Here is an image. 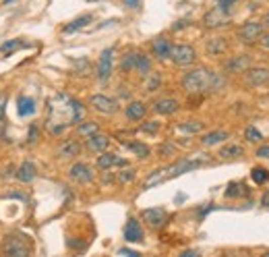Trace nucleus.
I'll return each mask as SVG.
<instances>
[{
  "label": "nucleus",
  "mask_w": 269,
  "mask_h": 257,
  "mask_svg": "<svg viewBox=\"0 0 269 257\" xmlns=\"http://www.w3.org/2000/svg\"><path fill=\"white\" fill-rule=\"evenodd\" d=\"M226 81H223L217 73L201 67V69H193L191 73H187L183 77V88L189 94H205V92H217L221 90Z\"/></svg>",
  "instance_id": "1"
},
{
  "label": "nucleus",
  "mask_w": 269,
  "mask_h": 257,
  "mask_svg": "<svg viewBox=\"0 0 269 257\" xmlns=\"http://www.w3.org/2000/svg\"><path fill=\"white\" fill-rule=\"evenodd\" d=\"M3 257H31L33 255V241L25 232H11L0 247Z\"/></svg>",
  "instance_id": "2"
},
{
  "label": "nucleus",
  "mask_w": 269,
  "mask_h": 257,
  "mask_svg": "<svg viewBox=\"0 0 269 257\" xmlns=\"http://www.w3.org/2000/svg\"><path fill=\"white\" fill-rule=\"evenodd\" d=\"M201 162H203V160H183V162H176V164H172V166H166V168L158 170V173H153V175L145 181V189L155 187L158 183L168 181V179H174V177H178V175H185V173H189V170L197 168Z\"/></svg>",
  "instance_id": "3"
},
{
  "label": "nucleus",
  "mask_w": 269,
  "mask_h": 257,
  "mask_svg": "<svg viewBox=\"0 0 269 257\" xmlns=\"http://www.w3.org/2000/svg\"><path fill=\"white\" fill-rule=\"evenodd\" d=\"M170 58L176 67H189V64H193L197 60V52L189 44H176V46H172Z\"/></svg>",
  "instance_id": "4"
},
{
  "label": "nucleus",
  "mask_w": 269,
  "mask_h": 257,
  "mask_svg": "<svg viewBox=\"0 0 269 257\" xmlns=\"http://www.w3.org/2000/svg\"><path fill=\"white\" fill-rule=\"evenodd\" d=\"M238 39L242 44H255L257 39H261L263 35V23H257V21H249L238 29Z\"/></svg>",
  "instance_id": "5"
},
{
  "label": "nucleus",
  "mask_w": 269,
  "mask_h": 257,
  "mask_svg": "<svg viewBox=\"0 0 269 257\" xmlns=\"http://www.w3.org/2000/svg\"><path fill=\"white\" fill-rule=\"evenodd\" d=\"M89 104H92V108H96L102 114H116L118 112V102L104 96V94L92 96V98H89Z\"/></svg>",
  "instance_id": "6"
},
{
  "label": "nucleus",
  "mask_w": 269,
  "mask_h": 257,
  "mask_svg": "<svg viewBox=\"0 0 269 257\" xmlns=\"http://www.w3.org/2000/svg\"><path fill=\"white\" fill-rule=\"evenodd\" d=\"M141 218L151 228H162L168 222V211L164 207H149V209H143L141 211Z\"/></svg>",
  "instance_id": "7"
},
{
  "label": "nucleus",
  "mask_w": 269,
  "mask_h": 257,
  "mask_svg": "<svg viewBox=\"0 0 269 257\" xmlns=\"http://www.w3.org/2000/svg\"><path fill=\"white\" fill-rule=\"evenodd\" d=\"M112 54H114V48H106L100 54V60H98V79L102 83L110 79L112 69H114V64H112Z\"/></svg>",
  "instance_id": "8"
},
{
  "label": "nucleus",
  "mask_w": 269,
  "mask_h": 257,
  "mask_svg": "<svg viewBox=\"0 0 269 257\" xmlns=\"http://www.w3.org/2000/svg\"><path fill=\"white\" fill-rule=\"evenodd\" d=\"M228 15H230V13H226V11H221L219 7H215L213 11L205 13V17H203V23H205V27H209V29L223 27V25H228V23H230Z\"/></svg>",
  "instance_id": "9"
},
{
  "label": "nucleus",
  "mask_w": 269,
  "mask_h": 257,
  "mask_svg": "<svg viewBox=\"0 0 269 257\" xmlns=\"http://www.w3.org/2000/svg\"><path fill=\"white\" fill-rule=\"evenodd\" d=\"M69 177H71L75 183L87 185V183H92V181H94V170H92V166H87V164L79 162V164H73V166H71Z\"/></svg>",
  "instance_id": "10"
},
{
  "label": "nucleus",
  "mask_w": 269,
  "mask_h": 257,
  "mask_svg": "<svg viewBox=\"0 0 269 257\" xmlns=\"http://www.w3.org/2000/svg\"><path fill=\"white\" fill-rule=\"evenodd\" d=\"M246 83L253 85V88L269 83V69L267 67H251L246 71Z\"/></svg>",
  "instance_id": "11"
},
{
  "label": "nucleus",
  "mask_w": 269,
  "mask_h": 257,
  "mask_svg": "<svg viewBox=\"0 0 269 257\" xmlns=\"http://www.w3.org/2000/svg\"><path fill=\"white\" fill-rule=\"evenodd\" d=\"M151 52L158 60H168L170 58V52H172V41L168 37H158L153 39L151 44Z\"/></svg>",
  "instance_id": "12"
},
{
  "label": "nucleus",
  "mask_w": 269,
  "mask_h": 257,
  "mask_svg": "<svg viewBox=\"0 0 269 257\" xmlns=\"http://www.w3.org/2000/svg\"><path fill=\"white\" fill-rule=\"evenodd\" d=\"M96 166L100 168V170H110V168H114V166H128L126 164V160H122V158H118L116 154H112V152H104V154H100V158H98V162H96Z\"/></svg>",
  "instance_id": "13"
},
{
  "label": "nucleus",
  "mask_w": 269,
  "mask_h": 257,
  "mask_svg": "<svg viewBox=\"0 0 269 257\" xmlns=\"http://www.w3.org/2000/svg\"><path fill=\"white\" fill-rule=\"evenodd\" d=\"M124 239L128 243H141L143 241V228L137 218H128L126 228H124Z\"/></svg>",
  "instance_id": "14"
},
{
  "label": "nucleus",
  "mask_w": 269,
  "mask_h": 257,
  "mask_svg": "<svg viewBox=\"0 0 269 257\" xmlns=\"http://www.w3.org/2000/svg\"><path fill=\"white\" fill-rule=\"evenodd\" d=\"M178 108H181V104H178V100L174 98H160V100H155L153 102V110L158 112V114H174Z\"/></svg>",
  "instance_id": "15"
},
{
  "label": "nucleus",
  "mask_w": 269,
  "mask_h": 257,
  "mask_svg": "<svg viewBox=\"0 0 269 257\" xmlns=\"http://www.w3.org/2000/svg\"><path fill=\"white\" fill-rule=\"evenodd\" d=\"M223 69L228 73H246V69H251V58L249 56H234L223 64Z\"/></svg>",
  "instance_id": "16"
},
{
  "label": "nucleus",
  "mask_w": 269,
  "mask_h": 257,
  "mask_svg": "<svg viewBox=\"0 0 269 257\" xmlns=\"http://www.w3.org/2000/svg\"><path fill=\"white\" fill-rule=\"evenodd\" d=\"M145 114H147V106H145L143 102H139V100H134V102H130V104L126 106V118H128L130 122L143 120Z\"/></svg>",
  "instance_id": "17"
},
{
  "label": "nucleus",
  "mask_w": 269,
  "mask_h": 257,
  "mask_svg": "<svg viewBox=\"0 0 269 257\" xmlns=\"http://www.w3.org/2000/svg\"><path fill=\"white\" fill-rule=\"evenodd\" d=\"M56 154H58L60 158H75V156H79V154H81V143H79V141H75V139H66L64 143H60V145H58Z\"/></svg>",
  "instance_id": "18"
},
{
  "label": "nucleus",
  "mask_w": 269,
  "mask_h": 257,
  "mask_svg": "<svg viewBox=\"0 0 269 257\" xmlns=\"http://www.w3.org/2000/svg\"><path fill=\"white\" fill-rule=\"evenodd\" d=\"M108 147H110V139L106 135H102V133L87 139V149H89V152H94V154H104V152H108Z\"/></svg>",
  "instance_id": "19"
},
{
  "label": "nucleus",
  "mask_w": 269,
  "mask_h": 257,
  "mask_svg": "<svg viewBox=\"0 0 269 257\" xmlns=\"http://www.w3.org/2000/svg\"><path fill=\"white\" fill-rule=\"evenodd\" d=\"M205 48H207L209 54H215V56H217V54L228 52V41L223 39V37H211V39H207Z\"/></svg>",
  "instance_id": "20"
},
{
  "label": "nucleus",
  "mask_w": 269,
  "mask_h": 257,
  "mask_svg": "<svg viewBox=\"0 0 269 257\" xmlns=\"http://www.w3.org/2000/svg\"><path fill=\"white\" fill-rule=\"evenodd\" d=\"M94 21V17L92 15H83V17H79V19H75V21H71L69 25H64V35H69V33H75V31H79V29H83L85 25H89Z\"/></svg>",
  "instance_id": "21"
},
{
  "label": "nucleus",
  "mask_w": 269,
  "mask_h": 257,
  "mask_svg": "<svg viewBox=\"0 0 269 257\" xmlns=\"http://www.w3.org/2000/svg\"><path fill=\"white\" fill-rule=\"evenodd\" d=\"M25 46H27V41H25L23 37H15V39L5 41V44L0 46V52H3V54H15V52H19V50H23Z\"/></svg>",
  "instance_id": "22"
},
{
  "label": "nucleus",
  "mask_w": 269,
  "mask_h": 257,
  "mask_svg": "<svg viewBox=\"0 0 269 257\" xmlns=\"http://www.w3.org/2000/svg\"><path fill=\"white\" fill-rule=\"evenodd\" d=\"M17 179L21 183H31L35 179V166L31 162H25V164H21V168L17 170Z\"/></svg>",
  "instance_id": "23"
},
{
  "label": "nucleus",
  "mask_w": 269,
  "mask_h": 257,
  "mask_svg": "<svg viewBox=\"0 0 269 257\" xmlns=\"http://www.w3.org/2000/svg\"><path fill=\"white\" fill-rule=\"evenodd\" d=\"M100 133V126H98V122H79V128H77V135L79 137H83V139H89V137H94V135H98Z\"/></svg>",
  "instance_id": "24"
},
{
  "label": "nucleus",
  "mask_w": 269,
  "mask_h": 257,
  "mask_svg": "<svg viewBox=\"0 0 269 257\" xmlns=\"http://www.w3.org/2000/svg\"><path fill=\"white\" fill-rule=\"evenodd\" d=\"M137 56H139L137 50H128V52L122 56V60H120V71H122V73H130V71H134V64H137Z\"/></svg>",
  "instance_id": "25"
},
{
  "label": "nucleus",
  "mask_w": 269,
  "mask_h": 257,
  "mask_svg": "<svg viewBox=\"0 0 269 257\" xmlns=\"http://www.w3.org/2000/svg\"><path fill=\"white\" fill-rule=\"evenodd\" d=\"M69 110H71V122H83L85 118V108H83V104L77 102V100H69Z\"/></svg>",
  "instance_id": "26"
},
{
  "label": "nucleus",
  "mask_w": 269,
  "mask_h": 257,
  "mask_svg": "<svg viewBox=\"0 0 269 257\" xmlns=\"http://www.w3.org/2000/svg\"><path fill=\"white\" fill-rule=\"evenodd\" d=\"M17 112L19 116H29L35 112V102L31 98H19L17 102Z\"/></svg>",
  "instance_id": "27"
},
{
  "label": "nucleus",
  "mask_w": 269,
  "mask_h": 257,
  "mask_svg": "<svg viewBox=\"0 0 269 257\" xmlns=\"http://www.w3.org/2000/svg\"><path fill=\"white\" fill-rule=\"evenodd\" d=\"M242 152H244V149H242L240 145H226V147L219 149L217 156H219L221 160H236V158L242 156Z\"/></svg>",
  "instance_id": "28"
},
{
  "label": "nucleus",
  "mask_w": 269,
  "mask_h": 257,
  "mask_svg": "<svg viewBox=\"0 0 269 257\" xmlns=\"http://www.w3.org/2000/svg\"><path fill=\"white\" fill-rule=\"evenodd\" d=\"M134 71H137L139 75H143V77H147V75L151 73V58H149L147 54L139 52V56H137V64H134Z\"/></svg>",
  "instance_id": "29"
},
{
  "label": "nucleus",
  "mask_w": 269,
  "mask_h": 257,
  "mask_svg": "<svg viewBox=\"0 0 269 257\" xmlns=\"http://www.w3.org/2000/svg\"><path fill=\"white\" fill-rule=\"evenodd\" d=\"M124 145L130 149L134 156H139V158H149V154H151L149 145H145V143H141V141H126Z\"/></svg>",
  "instance_id": "30"
},
{
  "label": "nucleus",
  "mask_w": 269,
  "mask_h": 257,
  "mask_svg": "<svg viewBox=\"0 0 269 257\" xmlns=\"http://www.w3.org/2000/svg\"><path fill=\"white\" fill-rule=\"evenodd\" d=\"M178 131L185 133V135H195V133H199V131H203V122H199V120L181 122V124H178Z\"/></svg>",
  "instance_id": "31"
},
{
  "label": "nucleus",
  "mask_w": 269,
  "mask_h": 257,
  "mask_svg": "<svg viewBox=\"0 0 269 257\" xmlns=\"http://www.w3.org/2000/svg\"><path fill=\"white\" fill-rule=\"evenodd\" d=\"M230 137V133L228 131H211V133H207V135H203V141L205 145H215V143H221V141H226Z\"/></svg>",
  "instance_id": "32"
},
{
  "label": "nucleus",
  "mask_w": 269,
  "mask_h": 257,
  "mask_svg": "<svg viewBox=\"0 0 269 257\" xmlns=\"http://www.w3.org/2000/svg\"><path fill=\"white\" fill-rule=\"evenodd\" d=\"M251 179H253V183L263 185V183L269 181V170H267V168H261V166H255V168L251 170Z\"/></svg>",
  "instance_id": "33"
},
{
  "label": "nucleus",
  "mask_w": 269,
  "mask_h": 257,
  "mask_svg": "<svg viewBox=\"0 0 269 257\" xmlns=\"http://www.w3.org/2000/svg\"><path fill=\"white\" fill-rule=\"evenodd\" d=\"M162 88V77L158 73H149L147 75V81H145V90L147 92H155Z\"/></svg>",
  "instance_id": "34"
},
{
  "label": "nucleus",
  "mask_w": 269,
  "mask_h": 257,
  "mask_svg": "<svg viewBox=\"0 0 269 257\" xmlns=\"http://www.w3.org/2000/svg\"><path fill=\"white\" fill-rule=\"evenodd\" d=\"M246 193L249 191H246L240 183H230V187L226 189V197H238V195H246Z\"/></svg>",
  "instance_id": "35"
},
{
  "label": "nucleus",
  "mask_w": 269,
  "mask_h": 257,
  "mask_svg": "<svg viewBox=\"0 0 269 257\" xmlns=\"http://www.w3.org/2000/svg\"><path fill=\"white\" fill-rule=\"evenodd\" d=\"M244 137L249 139V141H253V143H259V141H263V135H261V131H259V128H255V126H246Z\"/></svg>",
  "instance_id": "36"
},
{
  "label": "nucleus",
  "mask_w": 269,
  "mask_h": 257,
  "mask_svg": "<svg viewBox=\"0 0 269 257\" xmlns=\"http://www.w3.org/2000/svg\"><path fill=\"white\" fill-rule=\"evenodd\" d=\"M141 131L143 133H147V135H155V133H158L160 131V122H145V124H141Z\"/></svg>",
  "instance_id": "37"
},
{
  "label": "nucleus",
  "mask_w": 269,
  "mask_h": 257,
  "mask_svg": "<svg viewBox=\"0 0 269 257\" xmlns=\"http://www.w3.org/2000/svg\"><path fill=\"white\" fill-rule=\"evenodd\" d=\"M134 179V170H130V168H124L122 173H120V177H118V181L122 183V185H126V183H130Z\"/></svg>",
  "instance_id": "38"
},
{
  "label": "nucleus",
  "mask_w": 269,
  "mask_h": 257,
  "mask_svg": "<svg viewBox=\"0 0 269 257\" xmlns=\"http://www.w3.org/2000/svg\"><path fill=\"white\" fill-rule=\"evenodd\" d=\"M217 7L221 9V11H226V13H230V9L234 7V3H236V0H217Z\"/></svg>",
  "instance_id": "39"
},
{
  "label": "nucleus",
  "mask_w": 269,
  "mask_h": 257,
  "mask_svg": "<svg viewBox=\"0 0 269 257\" xmlns=\"http://www.w3.org/2000/svg\"><path fill=\"white\" fill-rule=\"evenodd\" d=\"M174 149H176V147H174L172 143H164V145L160 147V154H162V156H172Z\"/></svg>",
  "instance_id": "40"
},
{
  "label": "nucleus",
  "mask_w": 269,
  "mask_h": 257,
  "mask_svg": "<svg viewBox=\"0 0 269 257\" xmlns=\"http://www.w3.org/2000/svg\"><path fill=\"white\" fill-rule=\"evenodd\" d=\"M257 156H259V158H267V160H269V145L259 147V149H257Z\"/></svg>",
  "instance_id": "41"
},
{
  "label": "nucleus",
  "mask_w": 269,
  "mask_h": 257,
  "mask_svg": "<svg viewBox=\"0 0 269 257\" xmlns=\"http://www.w3.org/2000/svg\"><path fill=\"white\" fill-rule=\"evenodd\" d=\"M178 257H201V253H199L197 249H189V251H183Z\"/></svg>",
  "instance_id": "42"
},
{
  "label": "nucleus",
  "mask_w": 269,
  "mask_h": 257,
  "mask_svg": "<svg viewBox=\"0 0 269 257\" xmlns=\"http://www.w3.org/2000/svg\"><path fill=\"white\" fill-rule=\"evenodd\" d=\"M5 133H7V120H5V116H0V137Z\"/></svg>",
  "instance_id": "43"
},
{
  "label": "nucleus",
  "mask_w": 269,
  "mask_h": 257,
  "mask_svg": "<svg viewBox=\"0 0 269 257\" xmlns=\"http://www.w3.org/2000/svg\"><path fill=\"white\" fill-rule=\"evenodd\" d=\"M35 139H37V126H31V128H29V141L33 143Z\"/></svg>",
  "instance_id": "44"
},
{
  "label": "nucleus",
  "mask_w": 269,
  "mask_h": 257,
  "mask_svg": "<svg viewBox=\"0 0 269 257\" xmlns=\"http://www.w3.org/2000/svg\"><path fill=\"white\" fill-rule=\"evenodd\" d=\"M261 205L263 207H269V191L263 193V197H261Z\"/></svg>",
  "instance_id": "45"
},
{
  "label": "nucleus",
  "mask_w": 269,
  "mask_h": 257,
  "mask_svg": "<svg viewBox=\"0 0 269 257\" xmlns=\"http://www.w3.org/2000/svg\"><path fill=\"white\" fill-rule=\"evenodd\" d=\"M122 3H124L126 7H130V9H137V7H139V0H122Z\"/></svg>",
  "instance_id": "46"
},
{
  "label": "nucleus",
  "mask_w": 269,
  "mask_h": 257,
  "mask_svg": "<svg viewBox=\"0 0 269 257\" xmlns=\"http://www.w3.org/2000/svg\"><path fill=\"white\" fill-rule=\"evenodd\" d=\"M261 44H263V48H269V33L261 35Z\"/></svg>",
  "instance_id": "47"
},
{
  "label": "nucleus",
  "mask_w": 269,
  "mask_h": 257,
  "mask_svg": "<svg viewBox=\"0 0 269 257\" xmlns=\"http://www.w3.org/2000/svg\"><path fill=\"white\" fill-rule=\"evenodd\" d=\"M120 253H122V255H126V257H141V255H137V253L130 251V249H122Z\"/></svg>",
  "instance_id": "48"
},
{
  "label": "nucleus",
  "mask_w": 269,
  "mask_h": 257,
  "mask_svg": "<svg viewBox=\"0 0 269 257\" xmlns=\"http://www.w3.org/2000/svg\"><path fill=\"white\" fill-rule=\"evenodd\" d=\"M5 106H7V104H5V98L0 96V116H5Z\"/></svg>",
  "instance_id": "49"
},
{
  "label": "nucleus",
  "mask_w": 269,
  "mask_h": 257,
  "mask_svg": "<svg viewBox=\"0 0 269 257\" xmlns=\"http://www.w3.org/2000/svg\"><path fill=\"white\" fill-rule=\"evenodd\" d=\"M265 27H269V13L265 15Z\"/></svg>",
  "instance_id": "50"
},
{
  "label": "nucleus",
  "mask_w": 269,
  "mask_h": 257,
  "mask_svg": "<svg viewBox=\"0 0 269 257\" xmlns=\"http://www.w3.org/2000/svg\"><path fill=\"white\" fill-rule=\"evenodd\" d=\"M17 0H5V5H15Z\"/></svg>",
  "instance_id": "51"
},
{
  "label": "nucleus",
  "mask_w": 269,
  "mask_h": 257,
  "mask_svg": "<svg viewBox=\"0 0 269 257\" xmlns=\"http://www.w3.org/2000/svg\"><path fill=\"white\" fill-rule=\"evenodd\" d=\"M263 257H269V253H265V255H263Z\"/></svg>",
  "instance_id": "52"
}]
</instances>
